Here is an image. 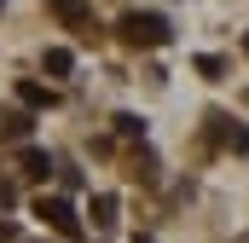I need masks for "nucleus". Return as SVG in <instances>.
Masks as SVG:
<instances>
[{
    "label": "nucleus",
    "instance_id": "obj_1",
    "mask_svg": "<svg viewBox=\"0 0 249 243\" xmlns=\"http://www.w3.org/2000/svg\"><path fill=\"white\" fill-rule=\"evenodd\" d=\"M116 29H122V41H127V47H168V35H174L162 12H127Z\"/></svg>",
    "mask_w": 249,
    "mask_h": 243
},
{
    "label": "nucleus",
    "instance_id": "obj_2",
    "mask_svg": "<svg viewBox=\"0 0 249 243\" xmlns=\"http://www.w3.org/2000/svg\"><path fill=\"white\" fill-rule=\"evenodd\" d=\"M35 214H41L58 238H81V220H75V208H70L64 197H47V191H41V197H35Z\"/></svg>",
    "mask_w": 249,
    "mask_h": 243
},
{
    "label": "nucleus",
    "instance_id": "obj_3",
    "mask_svg": "<svg viewBox=\"0 0 249 243\" xmlns=\"http://www.w3.org/2000/svg\"><path fill=\"white\" fill-rule=\"evenodd\" d=\"M47 12L58 17L64 29H75V35H93V29H99V23H93V6H87V0H47Z\"/></svg>",
    "mask_w": 249,
    "mask_h": 243
},
{
    "label": "nucleus",
    "instance_id": "obj_4",
    "mask_svg": "<svg viewBox=\"0 0 249 243\" xmlns=\"http://www.w3.org/2000/svg\"><path fill=\"white\" fill-rule=\"evenodd\" d=\"M18 168H23V174H29V180H47V174H53V168H58V162H53V156H47V151H35V145H23V151H18Z\"/></svg>",
    "mask_w": 249,
    "mask_h": 243
},
{
    "label": "nucleus",
    "instance_id": "obj_5",
    "mask_svg": "<svg viewBox=\"0 0 249 243\" xmlns=\"http://www.w3.org/2000/svg\"><path fill=\"white\" fill-rule=\"evenodd\" d=\"M29 127H35L29 110H0V139H29Z\"/></svg>",
    "mask_w": 249,
    "mask_h": 243
},
{
    "label": "nucleus",
    "instance_id": "obj_6",
    "mask_svg": "<svg viewBox=\"0 0 249 243\" xmlns=\"http://www.w3.org/2000/svg\"><path fill=\"white\" fill-rule=\"evenodd\" d=\"M116 208H122V203H116L110 191H99V197L87 203V214H93V226H116Z\"/></svg>",
    "mask_w": 249,
    "mask_h": 243
},
{
    "label": "nucleus",
    "instance_id": "obj_7",
    "mask_svg": "<svg viewBox=\"0 0 249 243\" xmlns=\"http://www.w3.org/2000/svg\"><path fill=\"white\" fill-rule=\"evenodd\" d=\"M18 99H23L29 110H47V104H53V87H41V81H18Z\"/></svg>",
    "mask_w": 249,
    "mask_h": 243
},
{
    "label": "nucleus",
    "instance_id": "obj_8",
    "mask_svg": "<svg viewBox=\"0 0 249 243\" xmlns=\"http://www.w3.org/2000/svg\"><path fill=\"white\" fill-rule=\"evenodd\" d=\"M70 69H75V52H70V47H53V52H47V75H53V81H64Z\"/></svg>",
    "mask_w": 249,
    "mask_h": 243
},
{
    "label": "nucleus",
    "instance_id": "obj_9",
    "mask_svg": "<svg viewBox=\"0 0 249 243\" xmlns=\"http://www.w3.org/2000/svg\"><path fill=\"white\" fill-rule=\"evenodd\" d=\"M116 139H145V122L133 116V110H122L116 116Z\"/></svg>",
    "mask_w": 249,
    "mask_h": 243
},
{
    "label": "nucleus",
    "instance_id": "obj_10",
    "mask_svg": "<svg viewBox=\"0 0 249 243\" xmlns=\"http://www.w3.org/2000/svg\"><path fill=\"white\" fill-rule=\"evenodd\" d=\"M197 75H209V81H220V75H226V58H214V52H203V58H197Z\"/></svg>",
    "mask_w": 249,
    "mask_h": 243
},
{
    "label": "nucleus",
    "instance_id": "obj_11",
    "mask_svg": "<svg viewBox=\"0 0 249 243\" xmlns=\"http://www.w3.org/2000/svg\"><path fill=\"white\" fill-rule=\"evenodd\" d=\"M226 145H232V151H249V127H244V122H238V127L226 133Z\"/></svg>",
    "mask_w": 249,
    "mask_h": 243
},
{
    "label": "nucleus",
    "instance_id": "obj_12",
    "mask_svg": "<svg viewBox=\"0 0 249 243\" xmlns=\"http://www.w3.org/2000/svg\"><path fill=\"white\" fill-rule=\"evenodd\" d=\"M0 203H18V185L12 180H0Z\"/></svg>",
    "mask_w": 249,
    "mask_h": 243
},
{
    "label": "nucleus",
    "instance_id": "obj_13",
    "mask_svg": "<svg viewBox=\"0 0 249 243\" xmlns=\"http://www.w3.org/2000/svg\"><path fill=\"white\" fill-rule=\"evenodd\" d=\"M244 52H249V35H244Z\"/></svg>",
    "mask_w": 249,
    "mask_h": 243
},
{
    "label": "nucleus",
    "instance_id": "obj_14",
    "mask_svg": "<svg viewBox=\"0 0 249 243\" xmlns=\"http://www.w3.org/2000/svg\"><path fill=\"white\" fill-rule=\"evenodd\" d=\"M139 243H151V238H139Z\"/></svg>",
    "mask_w": 249,
    "mask_h": 243
},
{
    "label": "nucleus",
    "instance_id": "obj_15",
    "mask_svg": "<svg viewBox=\"0 0 249 243\" xmlns=\"http://www.w3.org/2000/svg\"><path fill=\"white\" fill-rule=\"evenodd\" d=\"M0 6H6V0H0Z\"/></svg>",
    "mask_w": 249,
    "mask_h": 243
}]
</instances>
